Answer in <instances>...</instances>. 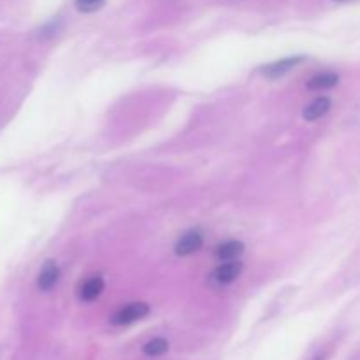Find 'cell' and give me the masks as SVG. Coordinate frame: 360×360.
<instances>
[{
    "mask_svg": "<svg viewBox=\"0 0 360 360\" xmlns=\"http://www.w3.org/2000/svg\"><path fill=\"white\" fill-rule=\"evenodd\" d=\"M243 273V264L238 260H227V262L220 264L213 273L210 274V285L213 287H227V285L234 283Z\"/></svg>",
    "mask_w": 360,
    "mask_h": 360,
    "instance_id": "6da1fadb",
    "label": "cell"
},
{
    "mask_svg": "<svg viewBox=\"0 0 360 360\" xmlns=\"http://www.w3.org/2000/svg\"><path fill=\"white\" fill-rule=\"evenodd\" d=\"M148 313H150V306L146 302H130L112 315L111 323L112 326H130L137 320H143Z\"/></svg>",
    "mask_w": 360,
    "mask_h": 360,
    "instance_id": "7a4b0ae2",
    "label": "cell"
},
{
    "mask_svg": "<svg viewBox=\"0 0 360 360\" xmlns=\"http://www.w3.org/2000/svg\"><path fill=\"white\" fill-rule=\"evenodd\" d=\"M202 243H204L202 232L197 231V229H192V231L185 232V234L178 239V243H176V246H174V252H176V255H179V257L192 255V253L199 252L200 246H202Z\"/></svg>",
    "mask_w": 360,
    "mask_h": 360,
    "instance_id": "3957f363",
    "label": "cell"
},
{
    "mask_svg": "<svg viewBox=\"0 0 360 360\" xmlns=\"http://www.w3.org/2000/svg\"><path fill=\"white\" fill-rule=\"evenodd\" d=\"M302 60H304V56H288V58L278 60V62L269 63V65L264 67L262 74L266 77H269V79H276V77L285 76V74L290 72L292 69H295Z\"/></svg>",
    "mask_w": 360,
    "mask_h": 360,
    "instance_id": "277c9868",
    "label": "cell"
},
{
    "mask_svg": "<svg viewBox=\"0 0 360 360\" xmlns=\"http://www.w3.org/2000/svg\"><path fill=\"white\" fill-rule=\"evenodd\" d=\"M58 278H60V267L58 264L49 260L42 266L41 273L37 276V287L39 290L42 292H49L51 288H55V285L58 283Z\"/></svg>",
    "mask_w": 360,
    "mask_h": 360,
    "instance_id": "5b68a950",
    "label": "cell"
},
{
    "mask_svg": "<svg viewBox=\"0 0 360 360\" xmlns=\"http://www.w3.org/2000/svg\"><path fill=\"white\" fill-rule=\"evenodd\" d=\"M330 108H333L330 98L322 95V97H316L311 104L306 105L304 111H302V118H304L306 122H316V120H320L322 116H326L327 112L330 111Z\"/></svg>",
    "mask_w": 360,
    "mask_h": 360,
    "instance_id": "8992f818",
    "label": "cell"
},
{
    "mask_svg": "<svg viewBox=\"0 0 360 360\" xmlns=\"http://www.w3.org/2000/svg\"><path fill=\"white\" fill-rule=\"evenodd\" d=\"M104 278L102 276H91L88 278L84 283L79 287V299L84 302H91L98 299V295L104 290Z\"/></svg>",
    "mask_w": 360,
    "mask_h": 360,
    "instance_id": "52a82bcc",
    "label": "cell"
},
{
    "mask_svg": "<svg viewBox=\"0 0 360 360\" xmlns=\"http://www.w3.org/2000/svg\"><path fill=\"white\" fill-rule=\"evenodd\" d=\"M245 252V245L238 239H231V241H225L221 245L217 246L214 250V257L221 262H227V260H236L241 253Z\"/></svg>",
    "mask_w": 360,
    "mask_h": 360,
    "instance_id": "ba28073f",
    "label": "cell"
},
{
    "mask_svg": "<svg viewBox=\"0 0 360 360\" xmlns=\"http://www.w3.org/2000/svg\"><path fill=\"white\" fill-rule=\"evenodd\" d=\"M340 83V76L334 72H322L313 76L311 79L306 83V88L309 91H322V90H329V88H334L336 84Z\"/></svg>",
    "mask_w": 360,
    "mask_h": 360,
    "instance_id": "9c48e42d",
    "label": "cell"
},
{
    "mask_svg": "<svg viewBox=\"0 0 360 360\" xmlns=\"http://www.w3.org/2000/svg\"><path fill=\"white\" fill-rule=\"evenodd\" d=\"M167 350H169V343L164 340V338H155V340L148 341L143 348V352L148 355V357H160V355H164Z\"/></svg>",
    "mask_w": 360,
    "mask_h": 360,
    "instance_id": "30bf717a",
    "label": "cell"
},
{
    "mask_svg": "<svg viewBox=\"0 0 360 360\" xmlns=\"http://www.w3.org/2000/svg\"><path fill=\"white\" fill-rule=\"evenodd\" d=\"M105 0H76V7L81 13H95L104 6Z\"/></svg>",
    "mask_w": 360,
    "mask_h": 360,
    "instance_id": "8fae6325",
    "label": "cell"
},
{
    "mask_svg": "<svg viewBox=\"0 0 360 360\" xmlns=\"http://www.w3.org/2000/svg\"><path fill=\"white\" fill-rule=\"evenodd\" d=\"M336 2H347V0H336Z\"/></svg>",
    "mask_w": 360,
    "mask_h": 360,
    "instance_id": "7c38bea8",
    "label": "cell"
}]
</instances>
